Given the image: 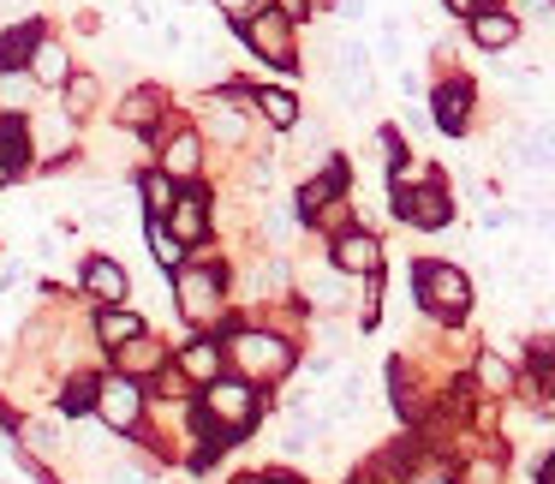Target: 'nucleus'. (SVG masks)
I'll list each match as a JSON object with an SVG mask.
<instances>
[{"label": "nucleus", "instance_id": "obj_1", "mask_svg": "<svg viewBox=\"0 0 555 484\" xmlns=\"http://www.w3.org/2000/svg\"><path fill=\"white\" fill-rule=\"evenodd\" d=\"M221 353H228V365H233V377L240 383H251V389H263V383H281V377L293 371V341L281 335V329H240L233 341H221Z\"/></svg>", "mask_w": 555, "mask_h": 484}, {"label": "nucleus", "instance_id": "obj_2", "mask_svg": "<svg viewBox=\"0 0 555 484\" xmlns=\"http://www.w3.org/2000/svg\"><path fill=\"white\" fill-rule=\"evenodd\" d=\"M257 412H263V400H257V389L240 383V377H216V383L197 395V419H204V431L216 436V443H240V436H251Z\"/></svg>", "mask_w": 555, "mask_h": 484}, {"label": "nucleus", "instance_id": "obj_3", "mask_svg": "<svg viewBox=\"0 0 555 484\" xmlns=\"http://www.w3.org/2000/svg\"><path fill=\"white\" fill-rule=\"evenodd\" d=\"M395 216L430 233V228H448V221H454V198H448V186L436 180L430 168L400 162L395 168Z\"/></svg>", "mask_w": 555, "mask_h": 484}, {"label": "nucleus", "instance_id": "obj_4", "mask_svg": "<svg viewBox=\"0 0 555 484\" xmlns=\"http://www.w3.org/2000/svg\"><path fill=\"white\" fill-rule=\"evenodd\" d=\"M173 305L185 323H216L228 311V269L221 264H180L173 269Z\"/></svg>", "mask_w": 555, "mask_h": 484}, {"label": "nucleus", "instance_id": "obj_5", "mask_svg": "<svg viewBox=\"0 0 555 484\" xmlns=\"http://www.w3.org/2000/svg\"><path fill=\"white\" fill-rule=\"evenodd\" d=\"M412 288H418L424 311L442 317V323H460L472 311V281L454 264H412Z\"/></svg>", "mask_w": 555, "mask_h": 484}, {"label": "nucleus", "instance_id": "obj_6", "mask_svg": "<svg viewBox=\"0 0 555 484\" xmlns=\"http://www.w3.org/2000/svg\"><path fill=\"white\" fill-rule=\"evenodd\" d=\"M144 412H150V395H144V383H132V377H120V371L96 377V419L108 424V431L132 436L138 424H144Z\"/></svg>", "mask_w": 555, "mask_h": 484}, {"label": "nucleus", "instance_id": "obj_7", "mask_svg": "<svg viewBox=\"0 0 555 484\" xmlns=\"http://www.w3.org/2000/svg\"><path fill=\"white\" fill-rule=\"evenodd\" d=\"M245 42H251V54H257V61L281 66V73H293V66H299V42H293V18H281V13H263V7H257V13L245 18Z\"/></svg>", "mask_w": 555, "mask_h": 484}, {"label": "nucleus", "instance_id": "obj_8", "mask_svg": "<svg viewBox=\"0 0 555 484\" xmlns=\"http://www.w3.org/2000/svg\"><path fill=\"white\" fill-rule=\"evenodd\" d=\"M245 102H251V90H221V97L204 102V132L216 138V144H245V138H251Z\"/></svg>", "mask_w": 555, "mask_h": 484}, {"label": "nucleus", "instance_id": "obj_9", "mask_svg": "<svg viewBox=\"0 0 555 484\" xmlns=\"http://www.w3.org/2000/svg\"><path fill=\"white\" fill-rule=\"evenodd\" d=\"M78 288H85V300L102 311V305H126V293H132V281H126V269L114 264V257L90 252L85 264H78Z\"/></svg>", "mask_w": 555, "mask_h": 484}, {"label": "nucleus", "instance_id": "obj_10", "mask_svg": "<svg viewBox=\"0 0 555 484\" xmlns=\"http://www.w3.org/2000/svg\"><path fill=\"white\" fill-rule=\"evenodd\" d=\"M328 264H335L340 276H383V245L364 228H340L335 245H328Z\"/></svg>", "mask_w": 555, "mask_h": 484}, {"label": "nucleus", "instance_id": "obj_11", "mask_svg": "<svg viewBox=\"0 0 555 484\" xmlns=\"http://www.w3.org/2000/svg\"><path fill=\"white\" fill-rule=\"evenodd\" d=\"M335 90L347 102H371V49L359 37L335 42Z\"/></svg>", "mask_w": 555, "mask_h": 484}, {"label": "nucleus", "instance_id": "obj_12", "mask_svg": "<svg viewBox=\"0 0 555 484\" xmlns=\"http://www.w3.org/2000/svg\"><path fill=\"white\" fill-rule=\"evenodd\" d=\"M162 228H168L180 245H204L209 240V198L192 192V186H180V198H173V209L162 216Z\"/></svg>", "mask_w": 555, "mask_h": 484}, {"label": "nucleus", "instance_id": "obj_13", "mask_svg": "<svg viewBox=\"0 0 555 484\" xmlns=\"http://www.w3.org/2000/svg\"><path fill=\"white\" fill-rule=\"evenodd\" d=\"M335 204H347V168H340V162H328L317 180L299 186V216H305V221H323Z\"/></svg>", "mask_w": 555, "mask_h": 484}, {"label": "nucleus", "instance_id": "obj_14", "mask_svg": "<svg viewBox=\"0 0 555 484\" xmlns=\"http://www.w3.org/2000/svg\"><path fill=\"white\" fill-rule=\"evenodd\" d=\"M162 109H168V97H162L156 85H138V90H126L120 97V109H114V126L120 132H156V120H162Z\"/></svg>", "mask_w": 555, "mask_h": 484}, {"label": "nucleus", "instance_id": "obj_15", "mask_svg": "<svg viewBox=\"0 0 555 484\" xmlns=\"http://www.w3.org/2000/svg\"><path fill=\"white\" fill-rule=\"evenodd\" d=\"M197 168H204V132H168L162 138V174L173 186H192Z\"/></svg>", "mask_w": 555, "mask_h": 484}, {"label": "nucleus", "instance_id": "obj_16", "mask_svg": "<svg viewBox=\"0 0 555 484\" xmlns=\"http://www.w3.org/2000/svg\"><path fill=\"white\" fill-rule=\"evenodd\" d=\"M168 359H173V353L162 347L156 335H138V341H126V347H114V371L132 377V383H150V377H156Z\"/></svg>", "mask_w": 555, "mask_h": 484}, {"label": "nucleus", "instance_id": "obj_17", "mask_svg": "<svg viewBox=\"0 0 555 484\" xmlns=\"http://www.w3.org/2000/svg\"><path fill=\"white\" fill-rule=\"evenodd\" d=\"M25 73H30V85H42V90H61L66 78H73V61H66V49L54 37H37L30 42V61H25Z\"/></svg>", "mask_w": 555, "mask_h": 484}, {"label": "nucleus", "instance_id": "obj_18", "mask_svg": "<svg viewBox=\"0 0 555 484\" xmlns=\"http://www.w3.org/2000/svg\"><path fill=\"white\" fill-rule=\"evenodd\" d=\"M514 162H519L526 174H555V120L519 132V138H514Z\"/></svg>", "mask_w": 555, "mask_h": 484}, {"label": "nucleus", "instance_id": "obj_19", "mask_svg": "<svg viewBox=\"0 0 555 484\" xmlns=\"http://www.w3.org/2000/svg\"><path fill=\"white\" fill-rule=\"evenodd\" d=\"M430 109H436V126H442V132H466V120H472V85H466V78L436 85Z\"/></svg>", "mask_w": 555, "mask_h": 484}, {"label": "nucleus", "instance_id": "obj_20", "mask_svg": "<svg viewBox=\"0 0 555 484\" xmlns=\"http://www.w3.org/2000/svg\"><path fill=\"white\" fill-rule=\"evenodd\" d=\"M173 365L185 371V383H216L221 377V365H228V353H221V341H192V347H180L173 353Z\"/></svg>", "mask_w": 555, "mask_h": 484}, {"label": "nucleus", "instance_id": "obj_21", "mask_svg": "<svg viewBox=\"0 0 555 484\" xmlns=\"http://www.w3.org/2000/svg\"><path fill=\"white\" fill-rule=\"evenodd\" d=\"M519 37V18L514 13H502V7H483V13H472V42H478L483 54H495V49H507V42Z\"/></svg>", "mask_w": 555, "mask_h": 484}, {"label": "nucleus", "instance_id": "obj_22", "mask_svg": "<svg viewBox=\"0 0 555 484\" xmlns=\"http://www.w3.org/2000/svg\"><path fill=\"white\" fill-rule=\"evenodd\" d=\"M13 436H18V448H25L30 460H54V455H61V424H54V419L25 412V419H13Z\"/></svg>", "mask_w": 555, "mask_h": 484}, {"label": "nucleus", "instance_id": "obj_23", "mask_svg": "<svg viewBox=\"0 0 555 484\" xmlns=\"http://www.w3.org/2000/svg\"><path fill=\"white\" fill-rule=\"evenodd\" d=\"M144 335V317L138 311H126V305H102L96 311V341L102 347H126V341H138Z\"/></svg>", "mask_w": 555, "mask_h": 484}, {"label": "nucleus", "instance_id": "obj_24", "mask_svg": "<svg viewBox=\"0 0 555 484\" xmlns=\"http://www.w3.org/2000/svg\"><path fill=\"white\" fill-rule=\"evenodd\" d=\"M96 102H102V85H96L90 73H73V78L61 85V114H66L73 126L90 120V109H96Z\"/></svg>", "mask_w": 555, "mask_h": 484}, {"label": "nucleus", "instance_id": "obj_25", "mask_svg": "<svg viewBox=\"0 0 555 484\" xmlns=\"http://www.w3.org/2000/svg\"><path fill=\"white\" fill-rule=\"evenodd\" d=\"M251 102L263 109L269 126H281V132H293V126H299V97H293V90H251Z\"/></svg>", "mask_w": 555, "mask_h": 484}, {"label": "nucleus", "instance_id": "obj_26", "mask_svg": "<svg viewBox=\"0 0 555 484\" xmlns=\"http://www.w3.org/2000/svg\"><path fill=\"white\" fill-rule=\"evenodd\" d=\"M138 198H144V209L162 221V216L173 209V198H180V186H173L162 168H150V174H138Z\"/></svg>", "mask_w": 555, "mask_h": 484}, {"label": "nucleus", "instance_id": "obj_27", "mask_svg": "<svg viewBox=\"0 0 555 484\" xmlns=\"http://www.w3.org/2000/svg\"><path fill=\"white\" fill-rule=\"evenodd\" d=\"M30 156H37V150H30V126L25 120H0V162L18 174Z\"/></svg>", "mask_w": 555, "mask_h": 484}, {"label": "nucleus", "instance_id": "obj_28", "mask_svg": "<svg viewBox=\"0 0 555 484\" xmlns=\"http://www.w3.org/2000/svg\"><path fill=\"white\" fill-rule=\"evenodd\" d=\"M526 371H531V383H538V395H543V389H555V341L550 335H538L526 347Z\"/></svg>", "mask_w": 555, "mask_h": 484}, {"label": "nucleus", "instance_id": "obj_29", "mask_svg": "<svg viewBox=\"0 0 555 484\" xmlns=\"http://www.w3.org/2000/svg\"><path fill=\"white\" fill-rule=\"evenodd\" d=\"M478 383L490 389V395H514V365H507L502 353H478Z\"/></svg>", "mask_w": 555, "mask_h": 484}, {"label": "nucleus", "instance_id": "obj_30", "mask_svg": "<svg viewBox=\"0 0 555 484\" xmlns=\"http://www.w3.org/2000/svg\"><path fill=\"white\" fill-rule=\"evenodd\" d=\"M502 479H507L502 455H472L466 467L454 472V484H502Z\"/></svg>", "mask_w": 555, "mask_h": 484}, {"label": "nucleus", "instance_id": "obj_31", "mask_svg": "<svg viewBox=\"0 0 555 484\" xmlns=\"http://www.w3.org/2000/svg\"><path fill=\"white\" fill-rule=\"evenodd\" d=\"M42 144H49L54 156H66V144H73V120H66V114H49V120L30 132V150H42Z\"/></svg>", "mask_w": 555, "mask_h": 484}, {"label": "nucleus", "instance_id": "obj_32", "mask_svg": "<svg viewBox=\"0 0 555 484\" xmlns=\"http://www.w3.org/2000/svg\"><path fill=\"white\" fill-rule=\"evenodd\" d=\"M30 42H37V30H7V37H0V73H18V66L30 61Z\"/></svg>", "mask_w": 555, "mask_h": 484}, {"label": "nucleus", "instance_id": "obj_33", "mask_svg": "<svg viewBox=\"0 0 555 484\" xmlns=\"http://www.w3.org/2000/svg\"><path fill=\"white\" fill-rule=\"evenodd\" d=\"M150 252H156V264H162V269H180V264H185V245L173 240V233L162 228V221H150Z\"/></svg>", "mask_w": 555, "mask_h": 484}, {"label": "nucleus", "instance_id": "obj_34", "mask_svg": "<svg viewBox=\"0 0 555 484\" xmlns=\"http://www.w3.org/2000/svg\"><path fill=\"white\" fill-rule=\"evenodd\" d=\"M61 407H66V412H90V407H96V377H73Z\"/></svg>", "mask_w": 555, "mask_h": 484}, {"label": "nucleus", "instance_id": "obj_35", "mask_svg": "<svg viewBox=\"0 0 555 484\" xmlns=\"http://www.w3.org/2000/svg\"><path fill=\"white\" fill-rule=\"evenodd\" d=\"M400 484H454V472L436 467V460H424V467H406V472H400Z\"/></svg>", "mask_w": 555, "mask_h": 484}, {"label": "nucleus", "instance_id": "obj_36", "mask_svg": "<svg viewBox=\"0 0 555 484\" xmlns=\"http://www.w3.org/2000/svg\"><path fill=\"white\" fill-rule=\"evenodd\" d=\"M108 484H150V472L132 467V460H114V467H108Z\"/></svg>", "mask_w": 555, "mask_h": 484}, {"label": "nucleus", "instance_id": "obj_37", "mask_svg": "<svg viewBox=\"0 0 555 484\" xmlns=\"http://www.w3.org/2000/svg\"><path fill=\"white\" fill-rule=\"evenodd\" d=\"M0 97H7V102H25V97H30V73H25V78H18V73H0Z\"/></svg>", "mask_w": 555, "mask_h": 484}, {"label": "nucleus", "instance_id": "obj_38", "mask_svg": "<svg viewBox=\"0 0 555 484\" xmlns=\"http://www.w3.org/2000/svg\"><path fill=\"white\" fill-rule=\"evenodd\" d=\"M216 13H228V18H240V25H245V18L257 13V0H216Z\"/></svg>", "mask_w": 555, "mask_h": 484}, {"label": "nucleus", "instance_id": "obj_39", "mask_svg": "<svg viewBox=\"0 0 555 484\" xmlns=\"http://www.w3.org/2000/svg\"><path fill=\"white\" fill-rule=\"evenodd\" d=\"M442 7H448V13H454V18H472V13H483L490 0H442Z\"/></svg>", "mask_w": 555, "mask_h": 484}, {"label": "nucleus", "instance_id": "obj_40", "mask_svg": "<svg viewBox=\"0 0 555 484\" xmlns=\"http://www.w3.org/2000/svg\"><path fill=\"white\" fill-rule=\"evenodd\" d=\"M263 484H305L299 472H263Z\"/></svg>", "mask_w": 555, "mask_h": 484}, {"label": "nucleus", "instance_id": "obj_41", "mask_svg": "<svg viewBox=\"0 0 555 484\" xmlns=\"http://www.w3.org/2000/svg\"><path fill=\"white\" fill-rule=\"evenodd\" d=\"M0 288H18V264H0Z\"/></svg>", "mask_w": 555, "mask_h": 484}, {"label": "nucleus", "instance_id": "obj_42", "mask_svg": "<svg viewBox=\"0 0 555 484\" xmlns=\"http://www.w3.org/2000/svg\"><path fill=\"white\" fill-rule=\"evenodd\" d=\"M228 484H263V472H240V479H228Z\"/></svg>", "mask_w": 555, "mask_h": 484}, {"label": "nucleus", "instance_id": "obj_43", "mask_svg": "<svg viewBox=\"0 0 555 484\" xmlns=\"http://www.w3.org/2000/svg\"><path fill=\"white\" fill-rule=\"evenodd\" d=\"M7 180H13V168H7V162H0V186H7Z\"/></svg>", "mask_w": 555, "mask_h": 484}]
</instances>
